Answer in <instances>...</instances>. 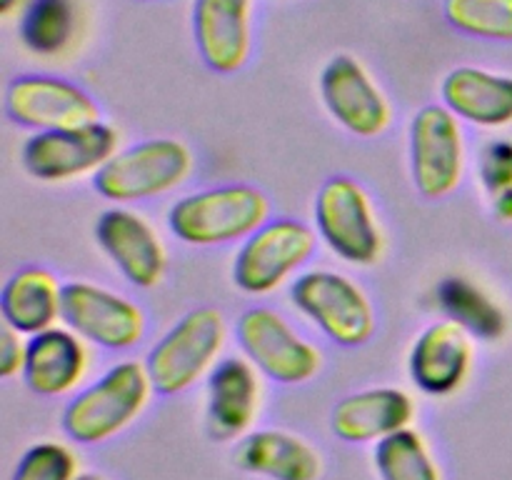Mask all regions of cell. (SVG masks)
<instances>
[{
    "label": "cell",
    "instance_id": "6da1fadb",
    "mask_svg": "<svg viewBox=\"0 0 512 480\" xmlns=\"http://www.w3.org/2000/svg\"><path fill=\"white\" fill-rule=\"evenodd\" d=\"M270 200L255 185L230 183L175 200L168 210L173 235L195 248L245 240L268 223Z\"/></svg>",
    "mask_w": 512,
    "mask_h": 480
},
{
    "label": "cell",
    "instance_id": "7a4b0ae2",
    "mask_svg": "<svg viewBox=\"0 0 512 480\" xmlns=\"http://www.w3.org/2000/svg\"><path fill=\"white\" fill-rule=\"evenodd\" d=\"M155 393L145 363L123 360L93 385L80 390L63 413V428L83 445L105 443L123 433L150 403Z\"/></svg>",
    "mask_w": 512,
    "mask_h": 480
},
{
    "label": "cell",
    "instance_id": "3957f363",
    "mask_svg": "<svg viewBox=\"0 0 512 480\" xmlns=\"http://www.w3.org/2000/svg\"><path fill=\"white\" fill-rule=\"evenodd\" d=\"M228 340L225 315L218 308H195L185 313L148 353L145 368L155 393L178 395L193 388L218 365Z\"/></svg>",
    "mask_w": 512,
    "mask_h": 480
},
{
    "label": "cell",
    "instance_id": "277c9868",
    "mask_svg": "<svg viewBox=\"0 0 512 480\" xmlns=\"http://www.w3.org/2000/svg\"><path fill=\"white\" fill-rule=\"evenodd\" d=\"M193 170V153L175 138H153L115 153L93 185L105 200L120 205L153 200L180 188Z\"/></svg>",
    "mask_w": 512,
    "mask_h": 480
},
{
    "label": "cell",
    "instance_id": "5b68a950",
    "mask_svg": "<svg viewBox=\"0 0 512 480\" xmlns=\"http://www.w3.org/2000/svg\"><path fill=\"white\" fill-rule=\"evenodd\" d=\"M295 310L313 320L335 345L358 348L375 333V308L365 290L335 270H308L290 288Z\"/></svg>",
    "mask_w": 512,
    "mask_h": 480
},
{
    "label": "cell",
    "instance_id": "8992f818",
    "mask_svg": "<svg viewBox=\"0 0 512 480\" xmlns=\"http://www.w3.org/2000/svg\"><path fill=\"white\" fill-rule=\"evenodd\" d=\"M313 215L318 235L340 260L353 265L378 263L383 233L363 185L345 175L325 180L315 198Z\"/></svg>",
    "mask_w": 512,
    "mask_h": 480
},
{
    "label": "cell",
    "instance_id": "52a82bcc",
    "mask_svg": "<svg viewBox=\"0 0 512 480\" xmlns=\"http://www.w3.org/2000/svg\"><path fill=\"white\" fill-rule=\"evenodd\" d=\"M315 243V233L300 220H268L240 245L233 263V283L250 295L275 293L313 258Z\"/></svg>",
    "mask_w": 512,
    "mask_h": 480
},
{
    "label": "cell",
    "instance_id": "ba28073f",
    "mask_svg": "<svg viewBox=\"0 0 512 480\" xmlns=\"http://www.w3.org/2000/svg\"><path fill=\"white\" fill-rule=\"evenodd\" d=\"M235 335L245 358L283 385L308 383L323 368V353L273 308L245 310Z\"/></svg>",
    "mask_w": 512,
    "mask_h": 480
},
{
    "label": "cell",
    "instance_id": "9c48e42d",
    "mask_svg": "<svg viewBox=\"0 0 512 480\" xmlns=\"http://www.w3.org/2000/svg\"><path fill=\"white\" fill-rule=\"evenodd\" d=\"M118 140V130L103 120L83 128L45 130L25 140L20 160L40 183H68L98 173L118 153Z\"/></svg>",
    "mask_w": 512,
    "mask_h": 480
},
{
    "label": "cell",
    "instance_id": "30bf717a",
    "mask_svg": "<svg viewBox=\"0 0 512 480\" xmlns=\"http://www.w3.org/2000/svg\"><path fill=\"white\" fill-rule=\"evenodd\" d=\"M410 170L418 193L440 200L455 193L465 170V143L458 118L445 105H425L410 120Z\"/></svg>",
    "mask_w": 512,
    "mask_h": 480
},
{
    "label": "cell",
    "instance_id": "8fae6325",
    "mask_svg": "<svg viewBox=\"0 0 512 480\" xmlns=\"http://www.w3.org/2000/svg\"><path fill=\"white\" fill-rule=\"evenodd\" d=\"M63 325L105 350H128L145 335V313L125 295L75 280L63 288Z\"/></svg>",
    "mask_w": 512,
    "mask_h": 480
},
{
    "label": "cell",
    "instance_id": "7c38bea8",
    "mask_svg": "<svg viewBox=\"0 0 512 480\" xmlns=\"http://www.w3.org/2000/svg\"><path fill=\"white\" fill-rule=\"evenodd\" d=\"M5 110L23 128L68 130L98 123L100 108L80 85L53 75H20L5 90Z\"/></svg>",
    "mask_w": 512,
    "mask_h": 480
},
{
    "label": "cell",
    "instance_id": "4fadbf2b",
    "mask_svg": "<svg viewBox=\"0 0 512 480\" xmlns=\"http://www.w3.org/2000/svg\"><path fill=\"white\" fill-rule=\"evenodd\" d=\"M320 95L328 113L358 138H378L393 120L388 98L353 55H335L320 73Z\"/></svg>",
    "mask_w": 512,
    "mask_h": 480
},
{
    "label": "cell",
    "instance_id": "5bb4252c",
    "mask_svg": "<svg viewBox=\"0 0 512 480\" xmlns=\"http://www.w3.org/2000/svg\"><path fill=\"white\" fill-rule=\"evenodd\" d=\"M95 238L115 268L135 288H155L168 268V253L153 225L128 208H110L95 223Z\"/></svg>",
    "mask_w": 512,
    "mask_h": 480
},
{
    "label": "cell",
    "instance_id": "9a60e30c",
    "mask_svg": "<svg viewBox=\"0 0 512 480\" xmlns=\"http://www.w3.org/2000/svg\"><path fill=\"white\" fill-rule=\"evenodd\" d=\"M263 403L260 370L248 358H225L208 375L205 428L213 440L245 438Z\"/></svg>",
    "mask_w": 512,
    "mask_h": 480
},
{
    "label": "cell",
    "instance_id": "2e32d148",
    "mask_svg": "<svg viewBox=\"0 0 512 480\" xmlns=\"http://www.w3.org/2000/svg\"><path fill=\"white\" fill-rule=\"evenodd\" d=\"M193 33L210 70L235 73L253 48V0H195Z\"/></svg>",
    "mask_w": 512,
    "mask_h": 480
},
{
    "label": "cell",
    "instance_id": "e0dca14e",
    "mask_svg": "<svg viewBox=\"0 0 512 480\" xmlns=\"http://www.w3.org/2000/svg\"><path fill=\"white\" fill-rule=\"evenodd\" d=\"M408 368L413 383L425 393H455L473 368V335L450 318L428 325L410 348Z\"/></svg>",
    "mask_w": 512,
    "mask_h": 480
},
{
    "label": "cell",
    "instance_id": "ac0fdd59",
    "mask_svg": "<svg viewBox=\"0 0 512 480\" xmlns=\"http://www.w3.org/2000/svg\"><path fill=\"white\" fill-rule=\"evenodd\" d=\"M90 365L85 340L68 325H53L28 338L23 378L33 393L60 398L80 385Z\"/></svg>",
    "mask_w": 512,
    "mask_h": 480
},
{
    "label": "cell",
    "instance_id": "d6986e66",
    "mask_svg": "<svg viewBox=\"0 0 512 480\" xmlns=\"http://www.w3.org/2000/svg\"><path fill=\"white\" fill-rule=\"evenodd\" d=\"M413 418L415 403L405 390L370 388L338 400L330 413V428L345 443H378L410 428Z\"/></svg>",
    "mask_w": 512,
    "mask_h": 480
},
{
    "label": "cell",
    "instance_id": "ffe728a7",
    "mask_svg": "<svg viewBox=\"0 0 512 480\" xmlns=\"http://www.w3.org/2000/svg\"><path fill=\"white\" fill-rule=\"evenodd\" d=\"M443 105L458 120L480 128H505L512 123V78L490 70L460 65L440 85Z\"/></svg>",
    "mask_w": 512,
    "mask_h": 480
},
{
    "label": "cell",
    "instance_id": "44dd1931",
    "mask_svg": "<svg viewBox=\"0 0 512 480\" xmlns=\"http://www.w3.org/2000/svg\"><path fill=\"white\" fill-rule=\"evenodd\" d=\"M233 460L245 473L270 480H318L323 475V458L318 450L288 430L248 433L240 438Z\"/></svg>",
    "mask_w": 512,
    "mask_h": 480
},
{
    "label": "cell",
    "instance_id": "7402d4cb",
    "mask_svg": "<svg viewBox=\"0 0 512 480\" xmlns=\"http://www.w3.org/2000/svg\"><path fill=\"white\" fill-rule=\"evenodd\" d=\"M63 288L50 270L28 265L5 280L0 295L3 323L23 335H38L63 320Z\"/></svg>",
    "mask_w": 512,
    "mask_h": 480
},
{
    "label": "cell",
    "instance_id": "603a6c76",
    "mask_svg": "<svg viewBox=\"0 0 512 480\" xmlns=\"http://www.w3.org/2000/svg\"><path fill=\"white\" fill-rule=\"evenodd\" d=\"M438 305L450 320L463 325L470 335L480 340H500L508 330V318L503 308L468 278H445L438 285Z\"/></svg>",
    "mask_w": 512,
    "mask_h": 480
},
{
    "label": "cell",
    "instance_id": "cb8c5ba5",
    "mask_svg": "<svg viewBox=\"0 0 512 480\" xmlns=\"http://www.w3.org/2000/svg\"><path fill=\"white\" fill-rule=\"evenodd\" d=\"M75 38L73 0H28L20 15V40L35 55H60Z\"/></svg>",
    "mask_w": 512,
    "mask_h": 480
},
{
    "label": "cell",
    "instance_id": "d4e9b609",
    "mask_svg": "<svg viewBox=\"0 0 512 480\" xmlns=\"http://www.w3.org/2000/svg\"><path fill=\"white\" fill-rule=\"evenodd\" d=\"M375 468L380 480H443L428 443L413 428H403L378 440Z\"/></svg>",
    "mask_w": 512,
    "mask_h": 480
},
{
    "label": "cell",
    "instance_id": "484cf974",
    "mask_svg": "<svg viewBox=\"0 0 512 480\" xmlns=\"http://www.w3.org/2000/svg\"><path fill=\"white\" fill-rule=\"evenodd\" d=\"M443 13L460 33L512 43V0H445Z\"/></svg>",
    "mask_w": 512,
    "mask_h": 480
},
{
    "label": "cell",
    "instance_id": "4316f807",
    "mask_svg": "<svg viewBox=\"0 0 512 480\" xmlns=\"http://www.w3.org/2000/svg\"><path fill=\"white\" fill-rule=\"evenodd\" d=\"M478 178L495 218L512 223V140H490L480 150Z\"/></svg>",
    "mask_w": 512,
    "mask_h": 480
},
{
    "label": "cell",
    "instance_id": "83f0119b",
    "mask_svg": "<svg viewBox=\"0 0 512 480\" xmlns=\"http://www.w3.org/2000/svg\"><path fill=\"white\" fill-rule=\"evenodd\" d=\"M78 475V458L73 450L63 443L45 440L20 458L13 480H78Z\"/></svg>",
    "mask_w": 512,
    "mask_h": 480
},
{
    "label": "cell",
    "instance_id": "f1b7e54d",
    "mask_svg": "<svg viewBox=\"0 0 512 480\" xmlns=\"http://www.w3.org/2000/svg\"><path fill=\"white\" fill-rule=\"evenodd\" d=\"M25 335L5 325L0 333V375L3 378H13V375L23 373L25 355H28V340Z\"/></svg>",
    "mask_w": 512,
    "mask_h": 480
},
{
    "label": "cell",
    "instance_id": "f546056e",
    "mask_svg": "<svg viewBox=\"0 0 512 480\" xmlns=\"http://www.w3.org/2000/svg\"><path fill=\"white\" fill-rule=\"evenodd\" d=\"M25 3H28V0H0V15L10 18V15L18 13L20 8H25Z\"/></svg>",
    "mask_w": 512,
    "mask_h": 480
},
{
    "label": "cell",
    "instance_id": "4dcf8cb0",
    "mask_svg": "<svg viewBox=\"0 0 512 480\" xmlns=\"http://www.w3.org/2000/svg\"><path fill=\"white\" fill-rule=\"evenodd\" d=\"M78 480H108V478H105V475H100V473H80Z\"/></svg>",
    "mask_w": 512,
    "mask_h": 480
}]
</instances>
